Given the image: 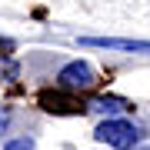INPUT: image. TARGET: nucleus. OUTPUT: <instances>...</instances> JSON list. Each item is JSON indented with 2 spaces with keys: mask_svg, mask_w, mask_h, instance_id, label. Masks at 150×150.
Returning <instances> with one entry per match:
<instances>
[{
  "mask_svg": "<svg viewBox=\"0 0 150 150\" xmlns=\"http://www.w3.org/2000/svg\"><path fill=\"white\" fill-rule=\"evenodd\" d=\"M93 137L100 140V144L113 147V150H130V147H137V140H140V130H137L130 120L107 117V120L100 123V127L93 130Z\"/></svg>",
  "mask_w": 150,
  "mask_h": 150,
  "instance_id": "1",
  "label": "nucleus"
},
{
  "mask_svg": "<svg viewBox=\"0 0 150 150\" xmlns=\"http://www.w3.org/2000/svg\"><path fill=\"white\" fill-rule=\"evenodd\" d=\"M57 80H60L64 90H87V87H93V70L83 60H74V64H67L57 74Z\"/></svg>",
  "mask_w": 150,
  "mask_h": 150,
  "instance_id": "2",
  "label": "nucleus"
},
{
  "mask_svg": "<svg viewBox=\"0 0 150 150\" xmlns=\"http://www.w3.org/2000/svg\"><path fill=\"white\" fill-rule=\"evenodd\" d=\"M83 47L103 50H130V54H150V40H120V37H80Z\"/></svg>",
  "mask_w": 150,
  "mask_h": 150,
  "instance_id": "3",
  "label": "nucleus"
},
{
  "mask_svg": "<svg viewBox=\"0 0 150 150\" xmlns=\"http://www.w3.org/2000/svg\"><path fill=\"white\" fill-rule=\"evenodd\" d=\"M87 110H93V113H107V117H117V113H127V110H134V107H130L123 97H93Z\"/></svg>",
  "mask_w": 150,
  "mask_h": 150,
  "instance_id": "4",
  "label": "nucleus"
},
{
  "mask_svg": "<svg viewBox=\"0 0 150 150\" xmlns=\"http://www.w3.org/2000/svg\"><path fill=\"white\" fill-rule=\"evenodd\" d=\"M4 150H33V140L30 137H20V140H7Z\"/></svg>",
  "mask_w": 150,
  "mask_h": 150,
  "instance_id": "5",
  "label": "nucleus"
},
{
  "mask_svg": "<svg viewBox=\"0 0 150 150\" xmlns=\"http://www.w3.org/2000/svg\"><path fill=\"white\" fill-rule=\"evenodd\" d=\"M0 74H7V77H17V64H10V60H0Z\"/></svg>",
  "mask_w": 150,
  "mask_h": 150,
  "instance_id": "6",
  "label": "nucleus"
},
{
  "mask_svg": "<svg viewBox=\"0 0 150 150\" xmlns=\"http://www.w3.org/2000/svg\"><path fill=\"white\" fill-rule=\"evenodd\" d=\"M7 123H10V113H7L4 107H0V134H4V130H7Z\"/></svg>",
  "mask_w": 150,
  "mask_h": 150,
  "instance_id": "7",
  "label": "nucleus"
},
{
  "mask_svg": "<svg viewBox=\"0 0 150 150\" xmlns=\"http://www.w3.org/2000/svg\"><path fill=\"white\" fill-rule=\"evenodd\" d=\"M130 150H150V147H130Z\"/></svg>",
  "mask_w": 150,
  "mask_h": 150,
  "instance_id": "8",
  "label": "nucleus"
}]
</instances>
